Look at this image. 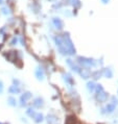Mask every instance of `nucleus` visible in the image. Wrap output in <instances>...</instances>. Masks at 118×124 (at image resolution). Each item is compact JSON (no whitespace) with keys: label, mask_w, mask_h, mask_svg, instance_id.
<instances>
[{"label":"nucleus","mask_w":118,"mask_h":124,"mask_svg":"<svg viewBox=\"0 0 118 124\" xmlns=\"http://www.w3.org/2000/svg\"><path fill=\"white\" fill-rule=\"evenodd\" d=\"M33 105H35L36 107H41L42 105H43V100H42L41 98L35 99V101H33Z\"/></svg>","instance_id":"0eeeda50"},{"label":"nucleus","mask_w":118,"mask_h":124,"mask_svg":"<svg viewBox=\"0 0 118 124\" xmlns=\"http://www.w3.org/2000/svg\"><path fill=\"white\" fill-rule=\"evenodd\" d=\"M1 2H2V0H0V3H1Z\"/></svg>","instance_id":"a211bd4d"},{"label":"nucleus","mask_w":118,"mask_h":124,"mask_svg":"<svg viewBox=\"0 0 118 124\" xmlns=\"http://www.w3.org/2000/svg\"><path fill=\"white\" fill-rule=\"evenodd\" d=\"M33 119H35V121L37 123H40L43 121V115L40 114V113H38V114H33Z\"/></svg>","instance_id":"39448f33"},{"label":"nucleus","mask_w":118,"mask_h":124,"mask_svg":"<svg viewBox=\"0 0 118 124\" xmlns=\"http://www.w3.org/2000/svg\"><path fill=\"white\" fill-rule=\"evenodd\" d=\"M26 113H27V115L31 116V117H33V114H35V113H33V109H28V110H27V112H26Z\"/></svg>","instance_id":"4468645a"},{"label":"nucleus","mask_w":118,"mask_h":124,"mask_svg":"<svg viewBox=\"0 0 118 124\" xmlns=\"http://www.w3.org/2000/svg\"><path fill=\"white\" fill-rule=\"evenodd\" d=\"M3 91V83H2V81L0 80V93Z\"/></svg>","instance_id":"f3484780"},{"label":"nucleus","mask_w":118,"mask_h":124,"mask_svg":"<svg viewBox=\"0 0 118 124\" xmlns=\"http://www.w3.org/2000/svg\"><path fill=\"white\" fill-rule=\"evenodd\" d=\"M97 100H99V101H104V100L107 99V94L104 92L103 88H101L100 86H97Z\"/></svg>","instance_id":"f257e3e1"},{"label":"nucleus","mask_w":118,"mask_h":124,"mask_svg":"<svg viewBox=\"0 0 118 124\" xmlns=\"http://www.w3.org/2000/svg\"><path fill=\"white\" fill-rule=\"evenodd\" d=\"M36 76H37V78L38 79H43L44 78V74H43V71H42L40 68H38V69L36 70Z\"/></svg>","instance_id":"423d86ee"},{"label":"nucleus","mask_w":118,"mask_h":124,"mask_svg":"<svg viewBox=\"0 0 118 124\" xmlns=\"http://www.w3.org/2000/svg\"><path fill=\"white\" fill-rule=\"evenodd\" d=\"M31 97V94L29 93V92H26V93H24L21 96V98H20V100H21V103L22 104H25V102L27 101L28 99H29Z\"/></svg>","instance_id":"f03ea898"},{"label":"nucleus","mask_w":118,"mask_h":124,"mask_svg":"<svg viewBox=\"0 0 118 124\" xmlns=\"http://www.w3.org/2000/svg\"><path fill=\"white\" fill-rule=\"evenodd\" d=\"M76 123V118L74 116H68L66 121H65V124H75Z\"/></svg>","instance_id":"20e7f679"},{"label":"nucleus","mask_w":118,"mask_h":124,"mask_svg":"<svg viewBox=\"0 0 118 124\" xmlns=\"http://www.w3.org/2000/svg\"><path fill=\"white\" fill-rule=\"evenodd\" d=\"M0 124H1V123H0Z\"/></svg>","instance_id":"6ab92c4d"},{"label":"nucleus","mask_w":118,"mask_h":124,"mask_svg":"<svg viewBox=\"0 0 118 124\" xmlns=\"http://www.w3.org/2000/svg\"><path fill=\"white\" fill-rule=\"evenodd\" d=\"M16 55H17L16 51H9L7 54H5V56H6L7 60H10V62H15L16 60Z\"/></svg>","instance_id":"7ed1b4c3"},{"label":"nucleus","mask_w":118,"mask_h":124,"mask_svg":"<svg viewBox=\"0 0 118 124\" xmlns=\"http://www.w3.org/2000/svg\"><path fill=\"white\" fill-rule=\"evenodd\" d=\"M106 75L108 76V77H111V76H112V73H111V71L107 70V71H106Z\"/></svg>","instance_id":"dca6fc26"},{"label":"nucleus","mask_w":118,"mask_h":124,"mask_svg":"<svg viewBox=\"0 0 118 124\" xmlns=\"http://www.w3.org/2000/svg\"><path fill=\"white\" fill-rule=\"evenodd\" d=\"M88 89L90 91H93L95 89V86H94V83H88Z\"/></svg>","instance_id":"f8f14e48"},{"label":"nucleus","mask_w":118,"mask_h":124,"mask_svg":"<svg viewBox=\"0 0 118 124\" xmlns=\"http://www.w3.org/2000/svg\"><path fill=\"white\" fill-rule=\"evenodd\" d=\"M53 22H54V24H56V26H57V28H61V26H62V23H61V21H60L59 19H54L53 20Z\"/></svg>","instance_id":"9b49d317"},{"label":"nucleus","mask_w":118,"mask_h":124,"mask_svg":"<svg viewBox=\"0 0 118 124\" xmlns=\"http://www.w3.org/2000/svg\"><path fill=\"white\" fill-rule=\"evenodd\" d=\"M7 101H9V104L12 105V106H15V105H16V100L13 98V97H9Z\"/></svg>","instance_id":"9d476101"},{"label":"nucleus","mask_w":118,"mask_h":124,"mask_svg":"<svg viewBox=\"0 0 118 124\" xmlns=\"http://www.w3.org/2000/svg\"><path fill=\"white\" fill-rule=\"evenodd\" d=\"M114 110H115V104L111 103V104L107 105V112H108V113H112Z\"/></svg>","instance_id":"1a4fd4ad"},{"label":"nucleus","mask_w":118,"mask_h":124,"mask_svg":"<svg viewBox=\"0 0 118 124\" xmlns=\"http://www.w3.org/2000/svg\"><path fill=\"white\" fill-rule=\"evenodd\" d=\"M48 122L54 123V122H57V119L53 117V116H48Z\"/></svg>","instance_id":"ddd939ff"},{"label":"nucleus","mask_w":118,"mask_h":124,"mask_svg":"<svg viewBox=\"0 0 118 124\" xmlns=\"http://www.w3.org/2000/svg\"><path fill=\"white\" fill-rule=\"evenodd\" d=\"M1 10H2V13H3V14H4V15H6V14H9V9H5V7H3V9H2Z\"/></svg>","instance_id":"2eb2a0df"},{"label":"nucleus","mask_w":118,"mask_h":124,"mask_svg":"<svg viewBox=\"0 0 118 124\" xmlns=\"http://www.w3.org/2000/svg\"><path fill=\"white\" fill-rule=\"evenodd\" d=\"M19 92H20V90H19V88H18L17 86H12L9 88V93H12V94L19 93Z\"/></svg>","instance_id":"6e6552de"}]
</instances>
